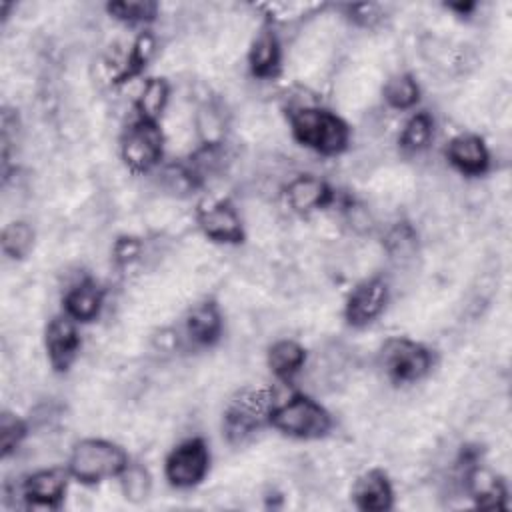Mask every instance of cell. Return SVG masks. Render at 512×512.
<instances>
[{
	"label": "cell",
	"mask_w": 512,
	"mask_h": 512,
	"mask_svg": "<svg viewBox=\"0 0 512 512\" xmlns=\"http://www.w3.org/2000/svg\"><path fill=\"white\" fill-rule=\"evenodd\" d=\"M306 362V350L294 340H278L268 350V366L274 376L290 380L302 370Z\"/></svg>",
	"instance_id": "cell-19"
},
{
	"label": "cell",
	"mask_w": 512,
	"mask_h": 512,
	"mask_svg": "<svg viewBox=\"0 0 512 512\" xmlns=\"http://www.w3.org/2000/svg\"><path fill=\"white\" fill-rule=\"evenodd\" d=\"M102 290L92 278H82L64 294V314L76 322H92L102 310Z\"/></svg>",
	"instance_id": "cell-15"
},
{
	"label": "cell",
	"mask_w": 512,
	"mask_h": 512,
	"mask_svg": "<svg viewBox=\"0 0 512 512\" xmlns=\"http://www.w3.org/2000/svg\"><path fill=\"white\" fill-rule=\"evenodd\" d=\"M186 332L196 344H214L222 334V314L216 302L196 304L186 316Z\"/></svg>",
	"instance_id": "cell-18"
},
{
	"label": "cell",
	"mask_w": 512,
	"mask_h": 512,
	"mask_svg": "<svg viewBox=\"0 0 512 512\" xmlns=\"http://www.w3.org/2000/svg\"><path fill=\"white\" fill-rule=\"evenodd\" d=\"M154 48H156L154 36L150 32H142L136 38V42H134V46H132V50L126 58V66L122 68V72L118 76V82H126L128 78L138 76L142 72V68L148 64V60L152 58Z\"/></svg>",
	"instance_id": "cell-25"
},
{
	"label": "cell",
	"mask_w": 512,
	"mask_h": 512,
	"mask_svg": "<svg viewBox=\"0 0 512 512\" xmlns=\"http://www.w3.org/2000/svg\"><path fill=\"white\" fill-rule=\"evenodd\" d=\"M68 476H70V472L62 470V468L38 470L24 480L22 494L30 506L58 508L64 498V492H66Z\"/></svg>",
	"instance_id": "cell-11"
},
{
	"label": "cell",
	"mask_w": 512,
	"mask_h": 512,
	"mask_svg": "<svg viewBox=\"0 0 512 512\" xmlns=\"http://www.w3.org/2000/svg\"><path fill=\"white\" fill-rule=\"evenodd\" d=\"M122 494L132 504H142L152 492L150 472L142 464H128L120 474Z\"/></svg>",
	"instance_id": "cell-24"
},
{
	"label": "cell",
	"mask_w": 512,
	"mask_h": 512,
	"mask_svg": "<svg viewBox=\"0 0 512 512\" xmlns=\"http://www.w3.org/2000/svg\"><path fill=\"white\" fill-rule=\"evenodd\" d=\"M380 366L394 382H416L432 368V352L408 338H390L380 348Z\"/></svg>",
	"instance_id": "cell-4"
},
{
	"label": "cell",
	"mask_w": 512,
	"mask_h": 512,
	"mask_svg": "<svg viewBox=\"0 0 512 512\" xmlns=\"http://www.w3.org/2000/svg\"><path fill=\"white\" fill-rule=\"evenodd\" d=\"M142 254V242L134 236H120L114 242V260L120 266H128L130 262L138 260Z\"/></svg>",
	"instance_id": "cell-30"
},
{
	"label": "cell",
	"mask_w": 512,
	"mask_h": 512,
	"mask_svg": "<svg viewBox=\"0 0 512 512\" xmlns=\"http://www.w3.org/2000/svg\"><path fill=\"white\" fill-rule=\"evenodd\" d=\"M210 466V452L202 438L180 442L164 462L166 480L174 488H192L200 484Z\"/></svg>",
	"instance_id": "cell-6"
},
{
	"label": "cell",
	"mask_w": 512,
	"mask_h": 512,
	"mask_svg": "<svg viewBox=\"0 0 512 512\" xmlns=\"http://www.w3.org/2000/svg\"><path fill=\"white\" fill-rule=\"evenodd\" d=\"M200 230L214 242L238 244L244 238V228L236 208L228 200H216L198 208Z\"/></svg>",
	"instance_id": "cell-10"
},
{
	"label": "cell",
	"mask_w": 512,
	"mask_h": 512,
	"mask_svg": "<svg viewBox=\"0 0 512 512\" xmlns=\"http://www.w3.org/2000/svg\"><path fill=\"white\" fill-rule=\"evenodd\" d=\"M466 490L476 500L480 508H504L506 506V486L492 472L480 468L478 464L466 470Z\"/></svg>",
	"instance_id": "cell-17"
},
{
	"label": "cell",
	"mask_w": 512,
	"mask_h": 512,
	"mask_svg": "<svg viewBox=\"0 0 512 512\" xmlns=\"http://www.w3.org/2000/svg\"><path fill=\"white\" fill-rule=\"evenodd\" d=\"M162 148L164 136L158 128V122L142 118L132 122L120 140L122 160L132 172L152 170L162 158Z\"/></svg>",
	"instance_id": "cell-5"
},
{
	"label": "cell",
	"mask_w": 512,
	"mask_h": 512,
	"mask_svg": "<svg viewBox=\"0 0 512 512\" xmlns=\"http://www.w3.org/2000/svg\"><path fill=\"white\" fill-rule=\"evenodd\" d=\"M28 432V426L24 420H20L16 414L2 412L0 416V452L2 458H8L24 440Z\"/></svg>",
	"instance_id": "cell-27"
},
{
	"label": "cell",
	"mask_w": 512,
	"mask_h": 512,
	"mask_svg": "<svg viewBox=\"0 0 512 512\" xmlns=\"http://www.w3.org/2000/svg\"><path fill=\"white\" fill-rule=\"evenodd\" d=\"M388 302V284L384 278L374 276L360 282L348 296L344 316L350 326L362 328L374 322Z\"/></svg>",
	"instance_id": "cell-8"
},
{
	"label": "cell",
	"mask_w": 512,
	"mask_h": 512,
	"mask_svg": "<svg viewBox=\"0 0 512 512\" xmlns=\"http://www.w3.org/2000/svg\"><path fill=\"white\" fill-rule=\"evenodd\" d=\"M432 132H434L432 116L428 112H418L404 124L398 144L406 154H418L430 144Z\"/></svg>",
	"instance_id": "cell-21"
},
{
	"label": "cell",
	"mask_w": 512,
	"mask_h": 512,
	"mask_svg": "<svg viewBox=\"0 0 512 512\" xmlns=\"http://www.w3.org/2000/svg\"><path fill=\"white\" fill-rule=\"evenodd\" d=\"M416 248V232L410 224H396L386 236V250L394 258H408Z\"/></svg>",
	"instance_id": "cell-29"
},
{
	"label": "cell",
	"mask_w": 512,
	"mask_h": 512,
	"mask_svg": "<svg viewBox=\"0 0 512 512\" xmlns=\"http://www.w3.org/2000/svg\"><path fill=\"white\" fill-rule=\"evenodd\" d=\"M196 124H198V132H200L204 144H222L224 118L216 106L208 104V106L200 108Z\"/></svg>",
	"instance_id": "cell-28"
},
{
	"label": "cell",
	"mask_w": 512,
	"mask_h": 512,
	"mask_svg": "<svg viewBox=\"0 0 512 512\" xmlns=\"http://www.w3.org/2000/svg\"><path fill=\"white\" fill-rule=\"evenodd\" d=\"M170 98V86L164 78H150L144 82L138 98H136V112L138 118L158 122Z\"/></svg>",
	"instance_id": "cell-20"
},
{
	"label": "cell",
	"mask_w": 512,
	"mask_h": 512,
	"mask_svg": "<svg viewBox=\"0 0 512 512\" xmlns=\"http://www.w3.org/2000/svg\"><path fill=\"white\" fill-rule=\"evenodd\" d=\"M268 422L278 432L302 440L322 438L332 428V418L326 408L304 394H294L282 404H274Z\"/></svg>",
	"instance_id": "cell-3"
},
{
	"label": "cell",
	"mask_w": 512,
	"mask_h": 512,
	"mask_svg": "<svg viewBox=\"0 0 512 512\" xmlns=\"http://www.w3.org/2000/svg\"><path fill=\"white\" fill-rule=\"evenodd\" d=\"M108 12L122 20V22H130V24H136V22H150L156 18L158 14V4L156 2H150V0H124V2H112L106 6Z\"/></svg>",
	"instance_id": "cell-26"
},
{
	"label": "cell",
	"mask_w": 512,
	"mask_h": 512,
	"mask_svg": "<svg viewBox=\"0 0 512 512\" xmlns=\"http://www.w3.org/2000/svg\"><path fill=\"white\" fill-rule=\"evenodd\" d=\"M2 252L12 260H22L30 254L34 246V230L24 220H14L4 226L0 238Z\"/></svg>",
	"instance_id": "cell-23"
},
{
	"label": "cell",
	"mask_w": 512,
	"mask_h": 512,
	"mask_svg": "<svg viewBox=\"0 0 512 512\" xmlns=\"http://www.w3.org/2000/svg\"><path fill=\"white\" fill-rule=\"evenodd\" d=\"M294 138L324 156H336L348 148L350 128L330 110L320 106H296L288 110Z\"/></svg>",
	"instance_id": "cell-1"
},
{
	"label": "cell",
	"mask_w": 512,
	"mask_h": 512,
	"mask_svg": "<svg viewBox=\"0 0 512 512\" xmlns=\"http://www.w3.org/2000/svg\"><path fill=\"white\" fill-rule=\"evenodd\" d=\"M128 466L124 448L100 438H86L74 444L68 458V472L82 484H96L120 476Z\"/></svg>",
	"instance_id": "cell-2"
},
{
	"label": "cell",
	"mask_w": 512,
	"mask_h": 512,
	"mask_svg": "<svg viewBox=\"0 0 512 512\" xmlns=\"http://www.w3.org/2000/svg\"><path fill=\"white\" fill-rule=\"evenodd\" d=\"M384 100L394 110H408L420 100V88L412 74H394L382 88Z\"/></svg>",
	"instance_id": "cell-22"
},
{
	"label": "cell",
	"mask_w": 512,
	"mask_h": 512,
	"mask_svg": "<svg viewBox=\"0 0 512 512\" xmlns=\"http://www.w3.org/2000/svg\"><path fill=\"white\" fill-rule=\"evenodd\" d=\"M280 42L270 26H262L250 44L248 64L254 76L272 78L280 68Z\"/></svg>",
	"instance_id": "cell-16"
},
{
	"label": "cell",
	"mask_w": 512,
	"mask_h": 512,
	"mask_svg": "<svg viewBox=\"0 0 512 512\" xmlns=\"http://www.w3.org/2000/svg\"><path fill=\"white\" fill-rule=\"evenodd\" d=\"M284 198L294 212L308 214L312 210L324 208L332 200V188L312 174H302L292 178L284 188Z\"/></svg>",
	"instance_id": "cell-13"
},
{
	"label": "cell",
	"mask_w": 512,
	"mask_h": 512,
	"mask_svg": "<svg viewBox=\"0 0 512 512\" xmlns=\"http://www.w3.org/2000/svg\"><path fill=\"white\" fill-rule=\"evenodd\" d=\"M352 500L366 512H384L392 508L394 492L388 476L378 468L364 472L352 486Z\"/></svg>",
	"instance_id": "cell-14"
},
{
	"label": "cell",
	"mask_w": 512,
	"mask_h": 512,
	"mask_svg": "<svg viewBox=\"0 0 512 512\" xmlns=\"http://www.w3.org/2000/svg\"><path fill=\"white\" fill-rule=\"evenodd\" d=\"M46 354L56 372H66L78 356L80 350V334L76 328V320L68 314L54 316L44 334Z\"/></svg>",
	"instance_id": "cell-9"
},
{
	"label": "cell",
	"mask_w": 512,
	"mask_h": 512,
	"mask_svg": "<svg viewBox=\"0 0 512 512\" xmlns=\"http://www.w3.org/2000/svg\"><path fill=\"white\" fill-rule=\"evenodd\" d=\"M268 392L264 390H246L232 400L226 416H224V432L230 442H242L250 436L270 414Z\"/></svg>",
	"instance_id": "cell-7"
},
{
	"label": "cell",
	"mask_w": 512,
	"mask_h": 512,
	"mask_svg": "<svg viewBox=\"0 0 512 512\" xmlns=\"http://www.w3.org/2000/svg\"><path fill=\"white\" fill-rule=\"evenodd\" d=\"M448 162L466 176H480L490 166V154L484 140L476 134H458L446 146Z\"/></svg>",
	"instance_id": "cell-12"
}]
</instances>
